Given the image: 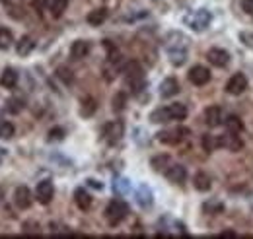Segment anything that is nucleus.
I'll return each instance as SVG.
<instances>
[{
  "mask_svg": "<svg viewBox=\"0 0 253 239\" xmlns=\"http://www.w3.org/2000/svg\"><path fill=\"white\" fill-rule=\"evenodd\" d=\"M121 72L125 74L126 84L132 93H140V91L146 88V80H144V72H142V66L136 62V60H128L125 62V66L121 68Z\"/></svg>",
  "mask_w": 253,
  "mask_h": 239,
  "instance_id": "nucleus-1",
  "label": "nucleus"
},
{
  "mask_svg": "<svg viewBox=\"0 0 253 239\" xmlns=\"http://www.w3.org/2000/svg\"><path fill=\"white\" fill-rule=\"evenodd\" d=\"M187 119V107L183 103H171V105H166V107H160L156 109L150 120L152 122H169V120H185Z\"/></svg>",
  "mask_w": 253,
  "mask_h": 239,
  "instance_id": "nucleus-2",
  "label": "nucleus"
},
{
  "mask_svg": "<svg viewBox=\"0 0 253 239\" xmlns=\"http://www.w3.org/2000/svg\"><path fill=\"white\" fill-rule=\"evenodd\" d=\"M128 214V204L121 199H113L105 208V220L109 226H119Z\"/></svg>",
  "mask_w": 253,
  "mask_h": 239,
  "instance_id": "nucleus-3",
  "label": "nucleus"
},
{
  "mask_svg": "<svg viewBox=\"0 0 253 239\" xmlns=\"http://www.w3.org/2000/svg\"><path fill=\"white\" fill-rule=\"evenodd\" d=\"M103 140L109 144V146H115L121 138H123V134H125V124H123V120H109L105 126H103Z\"/></svg>",
  "mask_w": 253,
  "mask_h": 239,
  "instance_id": "nucleus-4",
  "label": "nucleus"
},
{
  "mask_svg": "<svg viewBox=\"0 0 253 239\" xmlns=\"http://www.w3.org/2000/svg\"><path fill=\"white\" fill-rule=\"evenodd\" d=\"M187 134H189V128H185V126H175V128L162 130V132H158L156 136H158V140L162 142V144L175 146V144H179L183 138H187Z\"/></svg>",
  "mask_w": 253,
  "mask_h": 239,
  "instance_id": "nucleus-5",
  "label": "nucleus"
},
{
  "mask_svg": "<svg viewBox=\"0 0 253 239\" xmlns=\"http://www.w3.org/2000/svg\"><path fill=\"white\" fill-rule=\"evenodd\" d=\"M211 20H212V16H211V12H209V10H197V12H191L189 16L185 18V24L189 26L191 30L203 31V30H207V28H209Z\"/></svg>",
  "mask_w": 253,
  "mask_h": 239,
  "instance_id": "nucleus-6",
  "label": "nucleus"
},
{
  "mask_svg": "<svg viewBox=\"0 0 253 239\" xmlns=\"http://www.w3.org/2000/svg\"><path fill=\"white\" fill-rule=\"evenodd\" d=\"M55 197V187H53V181L43 179L41 183H37V189H35V199L39 204H49Z\"/></svg>",
  "mask_w": 253,
  "mask_h": 239,
  "instance_id": "nucleus-7",
  "label": "nucleus"
},
{
  "mask_svg": "<svg viewBox=\"0 0 253 239\" xmlns=\"http://www.w3.org/2000/svg\"><path fill=\"white\" fill-rule=\"evenodd\" d=\"M218 140V148H224L228 152H240L244 148V140L236 134V132H226V134H220L216 136Z\"/></svg>",
  "mask_w": 253,
  "mask_h": 239,
  "instance_id": "nucleus-8",
  "label": "nucleus"
},
{
  "mask_svg": "<svg viewBox=\"0 0 253 239\" xmlns=\"http://www.w3.org/2000/svg\"><path fill=\"white\" fill-rule=\"evenodd\" d=\"M248 90V78L242 72H236L230 76V80L226 82V91L230 95H242L244 91Z\"/></svg>",
  "mask_w": 253,
  "mask_h": 239,
  "instance_id": "nucleus-9",
  "label": "nucleus"
},
{
  "mask_svg": "<svg viewBox=\"0 0 253 239\" xmlns=\"http://www.w3.org/2000/svg\"><path fill=\"white\" fill-rule=\"evenodd\" d=\"M189 82L193 86H207L211 82V70L207 66H193L189 70Z\"/></svg>",
  "mask_w": 253,
  "mask_h": 239,
  "instance_id": "nucleus-10",
  "label": "nucleus"
},
{
  "mask_svg": "<svg viewBox=\"0 0 253 239\" xmlns=\"http://www.w3.org/2000/svg\"><path fill=\"white\" fill-rule=\"evenodd\" d=\"M164 173H166V179L169 181V183H173V185H181V183H185V179H187V169L181 163L168 165Z\"/></svg>",
  "mask_w": 253,
  "mask_h": 239,
  "instance_id": "nucleus-11",
  "label": "nucleus"
},
{
  "mask_svg": "<svg viewBox=\"0 0 253 239\" xmlns=\"http://www.w3.org/2000/svg\"><path fill=\"white\" fill-rule=\"evenodd\" d=\"M168 55L173 66H181L187 60V45L185 43H177V45H168Z\"/></svg>",
  "mask_w": 253,
  "mask_h": 239,
  "instance_id": "nucleus-12",
  "label": "nucleus"
},
{
  "mask_svg": "<svg viewBox=\"0 0 253 239\" xmlns=\"http://www.w3.org/2000/svg\"><path fill=\"white\" fill-rule=\"evenodd\" d=\"M207 60H209L212 66H216V68H224V66H228V62H230V53L224 51V49H218V47H212V49H209V53H207Z\"/></svg>",
  "mask_w": 253,
  "mask_h": 239,
  "instance_id": "nucleus-13",
  "label": "nucleus"
},
{
  "mask_svg": "<svg viewBox=\"0 0 253 239\" xmlns=\"http://www.w3.org/2000/svg\"><path fill=\"white\" fill-rule=\"evenodd\" d=\"M14 202H16V206H18L20 210H28L33 202L32 191H30L26 185L18 187V189L14 191Z\"/></svg>",
  "mask_w": 253,
  "mask_h": 239,
  "instance_id": "nucleus-14",
  "label": "nucleus"
},
{
  "mask_svg": "<svg viewBox=\"0 0 253 239\" xmlns=\"http://www.w3.org/2000/svg\"><path fill=\"white\" fill-rule=\"evenodd\" d=\"M224 111H222L218 105H211V107H207L205 109V122L209 124V126H212V128H216V126H220L224 124Z\"/></svg>",
  "mask_w": 253,
  "mask_h": 239,
  "instance_id": "nucleus-15",
  "label": "nucleus"
},
{
  "mask_svg": "<svg viewBox=\"0 0 253 239\" xmlns=\"http://www.w3.org/2000/svg\"><path fill=\"white\" fill-rule=\"evenodd\" d=\"M88 53H90V43H88V41H84V39L74 41V43H72V47H70V57H72V59H76V60L88 57Z\"/></svg>",
  "mask_w": 253,
  "mask_h": 239,
  "instance_id": "nucleus-16",
  "label": "nucleus"
},
{
  "mask_svg": "<svg viewBox=\"0 0 253 239\" xmlns=\"http://www.w3.org/2000/svg\"><path fill=\"white\" fill-rule=\"evenodd\" d=\"M179 93V82L175 78H166L160 84V95L162 97H173Z\"/></svg>",
  "mask_w": 253,
  "mask_h": 239,
  "instance_id": "nucleus-17",
  "label": "nucleus"
},
{
  "mask_svg": "<svg viewBox=\"0 0 253 239\" xmlns=\"http://www.w3.org/2000/svg\"><path fill=\"white\" fill-rule=\"evenodd\" d=\"M18 80H20L18 72H16L14 68H6V70L2 72V76H0V86L6 88V90H12V88L18 86Z\"/></svg>",
  "mask_w": 253,
  "mask_h": 239,
  "instance_id": "nucleus-18",
  "label": "nucleus"
},
{
  "mask_svg": "<svg viewBox=\"0 0 253 239\" xmlns=\"http://www.w3.org/2000/svg\"><path fill=\"white\" fill-rule=\"evenodd\" d=\"M136 202L142 206V208H150L152 202H154V197H152V191L146 187V185H140L138 191H136Z\"/></svg>",
  "mask_w": 253,
  "mask_h": 239,
  "instance_id": "nucleus-19",
  "label": "nucleus"
},
{
  "mask_svg": "<svg viewBox=\"0 0 253 239\" xmlns=\"http://www.w3.org/2000/svg\"><path fill=\"white\" fill-rule=\"evenodd\" d=\"M193 185H195V189H197V191L207 193V191L212 187V179H211V175H209V173H205V171H197V173H195V177H193Z\"/></svg>",
  "mask_w": 253,
  "mask_h": 239,
  "instance_id": "nucleus-20",
  "label": "nucleus"
},
{
  "mask_svg": "<svg viewBox=\"0 0 253 239\" xmlns=\"http://www.w3.org/2000/svg\"><path fill=\"white\" fill-rule=\"evenodd\" d=\"M33 49H35V41H33L30 35H24V37L16 43V53H18L20 57H28Z\"/></svg>",
  "mask_w": 253,
  "mask_h": 239,
  "instance_id": "nucleus-21",
  "label": "nucleus"
},
{
  "mask_svg": "<svg viewBox=\"0 0 253 239\" xmlns=\"http://www.w3.org/2000/svg\"><path fill=\"white\" fill-rule=\"evenodd\" d=\"M74 202L80 210H88L92 206V197L84 189H76L74 191Z\"/></svg>",
  "mask_w": 253,
  "mask_h": 239,
  "instance_id": "nucleus-22",
  "label": "nucleus"
},
{
  "mask_svg": "<svg viewBox=\"0 0 253 239\" xmlns=\"http://www.w3.org/2000/svg\"><path fill=\"white\" fill-rule=\"evenodd\" d=\"M86 20H88L90 26H95V28L101 26V24L107 20V8H95V10H92V12L88 14Z\"/></svg>",
  "mask_w": 253,
  "mask_h": 239,
  "instance_id": "nucleus-23",
  "label": "nucleus"
},
{
  "mask_svg": "<svg viewBox=\"0 0 253 239\" xmlns=\"http://www.w3.org/2000/svg\"><path fill=\"white\" fill-rule=\"evenodd\" d=\"M224 124H226V128H228V132L240 134V132L244 130V120L240 119L238 115H228L226 120H224Z\"/></svg>",
  "mask_w": 253,
  "mask_h": 239,
  "instance_id": "nucleus-24",
  "label": "nucleus"
},
{
  "mask_svg": "<svg viewBox=\"0 0 253 239\" xmlns=\"http://www.w3.org/2000/svg\"><path fill=\"white\" fill-rule=\"evenodd\" d=\"M80 105H82L80 107V115L82 117H92L95 113V109H97V103H95L94 97H84Z\"/></svg>",
  "mask_w": 253,
  "mask_h": 239,
  "instance_id": "nucleus-25",
  "label": "nucleus"
},
{
  "mask_svg": "<svg viewBox=\"0 0 253 239\" xmlns=\"http://www.w3.org/2000/svg\"><path fill=\"white\" fill-rule=\"evenodd\" d=\"M24 107H26V105H24V99H20V97H10V99L6 101V111L12 113V115L22 113Z\"/></svg>",
  "mask_w": 253,
  "mask_h": 239,
  "instance_id": "nucleus-26",
  "label": "nucleus"
},
{
  "mask_svg": "<svg viewBox=\"0 0 253 239\" xmlns=\"http://www.w3.org/2000/svg\"><path fill=\"white\" fill-rule=\"evenodd\" d=\"M111 107H113V111H115V113H121V111L125 109L126 107V93L125 91H117V93L113 95Z\"/></svg>",
  "mask_w": 253,
  "mask_h": 239,
  "instance_id": "nucleus-27",
  "label": "nucleus"
},
{
  "mask_svg": "<svg viewBox=\"0 0 253 239\" xmlns=\"http://www.w3.org/2000/svg\"><path fill=\"white\" fill-rule=\"evenodd\" d=\"M68 8V0H53L51 2V16L53 18H61Z\"/></svg>",
  "mask_w": 253,
  "mask_h": 239,
  "instance_id": "nucleus-28",
  "label": "nucleus"
},
{
  "mask_svg": "<svg viewBox=\"0 0 253 239\" xmlns=\"http://www.w3.org/2000/svg\"><path fill=\"white\" fill-rule=\"evenodd\" d=\"M14 134H16V128H14V124L12 122H0V140H10V138H14Z\"/></svg>",
  "mask_w": 253,
  "mask_h": 239,
  "instance_id": "nucleus-29",
  "label": "nucleus"
},
{
  "mask_svg": "<svg viewBox=\"0 0 253 239\" xmlns=\"http://www.w3.org/2000/svg\"><path fill=\"white\" fill-rule=\"evenodd\" d=\"M14 43V35L12 31L6 28H0V49H8Z\"/></svg>",
  "mask_w": 253,
  "mask_h": 239,
  "instance_id": "nucleus-30",
  "label": "nucleus"
},
{
  "mask_svg": "<svg viewBox=\"0 0 253 239\" xmlns=\"http://www.w3.org/2000/svg\"><path fill=\"white\" fill-rule=\"evenodd\" d=\"M203 148L207 150V152H212V150L218 148V140H216V136L205 134V136H203Z\"/></svg>",
  "mask_w": 253,
  "mask_h": 239,
  "instance_id": "nucleus-31",
  "label": "nucleus"
},
{
  "mask_svg": "<svg viewBox=\"0 0 253 239\" xmlns=\"http://www.w3.org/2000/svg\"><path fill=\"white\" fill-rule=\"evenodd\" d=\"M168 163H169V158H168V156H158V158L152 159V167H154L156 171H162V169L166 171V165H168Z\"/></svg>",
  "mask_w": 253,
  "mask_h": 239,
  "instance_id": "nucleus-32",
  "label": "nucleus"
},
{
  "mask_svg": "<svg viewBox=\"0 0 253 239\" xmlns=\"http://www.w3.org/2000/svg\"><path fill=\"white\" fill-rule=\"evenodd\" d=\"M57 76L63 80L64 84H70V82H72V78H74V76H72V72H70L66 66H59V68H57Z\"/></svg>",
  "mask_w": 253,
  "mask_h": 239,
  "instance_id": "nucleus-33",
  "label": "nucleus"
},
{
  "mask_svg": "<svg viewBox=\"0 0 253 239\" xmlns=\"http://www.w3.org/2000/svg\"><path fill=\"white\" fill-rule=\"evenodd\" d=\"M203 208H205V212H209V214H220L222 210H224V206H222L220 202H207Z\"/></svg>",
  "mask_w": 253,
  "mask_h": 239,
  "instance_id": "nucleus-34",
  "label": "nucleus"
},
{
  "mask_svg": "<svg viewBox=\"0 0 253 239\" xmlns=\"http://www.w3.org/2000/svg\"><path fill=\"white\" fill-rule=\"evenodd\" d=\"M64 130L63 128H51L49 130V140H63Z\"/></svg>",
  "mask_w": 253,
  "mask_h": 239,
  "instance_id": "nucleus-35",
  "label": "nucleus"
},
{
  "mask_svg": "<svg viewBox=\"0 0 253 239\" xmlns=\"http://www.w3.org/2000/svg\"><path fill=\"white\" fill-rule=\"evenodd\" d=\"M32 6L37 12H41V10H45L49 6V0H32Z\"/></svg>",
  "mask_w": 253,
  "mask_h": 239,
  "instance_id": "nucleus-36",
  "label": "nucleus"
},
{
  "mask_svg": "<svg viewBox=\"0 0 253 239\" xmlns=\"http://www.w3.org/2000/svg\"><path fill=\"white\" fill-rule=\"evenodd\" d=\"M242 10H244L246 14L253 16V0H242Z\"/></svg>",
  "mask_w": 253,
  "mask_h": 239,
  "instance_id": "nucleus-37",
  "label": "nucleus"
},
{
  "mask_svg": "<svg viewBox=\"0 0 253 239\" xmlns=\"http://www.w3.org/2000/svg\"><path fill=\"white\" fill-rule=\"evenodd\" d=\"M88 183H90V185H92V187H94V189H101V183H97V181L90 179V181H88Z\"/></svg>",
  "mask_w": 253,
  "mask_h": 239,
  "instance_id": "nucleus-38",
  "label": "nucleus"
}]
</instances>
